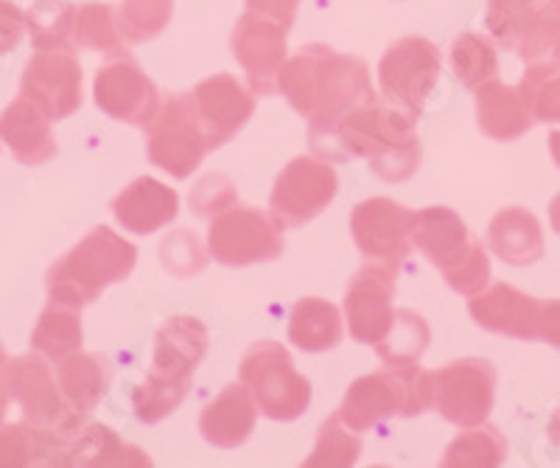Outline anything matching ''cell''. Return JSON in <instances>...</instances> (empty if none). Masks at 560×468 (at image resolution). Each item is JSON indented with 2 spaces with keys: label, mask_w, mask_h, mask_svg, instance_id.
<instances>
[{
  "label": "cell",
  "mask_w": 560,
  "mask_h": 468,
  "mask_svg": "<svg viewBox=\"0 0 560 468\" xmlns=\"http://www.w3.org/2000/svg\"><path fill=\"white\" fill-rule=\"evenodd\" d=\"M278 91L300 116L308 118L312 147L337 127L345 113L378 98L362 59L345 57L319 43L300 48L283 62L278 73Z\"/></svg>",
  "instance_id": "6da1fadb"
},
{
  "label": "cell",
  "mask_w": 560,
  "mask_h": 468,
  "mask_svg": "<svg viewBox=\"0 0 560 468\" xmlns=\"http://www.w3.org/2000/svg\"><path fill=\"white\" fill-rule=\"evenodd\" d=\"M415 124L418 121L404 116L401 109L389 104L384 107L376 98L345 113L337 127L312 149L328 163L362 157L382 180L404 183L418 172L423 157Z\"/></svg>",
  "instance_id": "7a4b0ae2"
},
{
  "label": "cell",
  "mask_w": 560,
  "mask_h": 468,
  "mask_svg": "<svg viewBox=\"0 0 560 468\" xmlns=\"http://www.w3.org/2000/svg\"><path fill=\"white\" fill-rule=\"evenodd\" d=\"M208 328L197 317H172L154 337V356L143 385L135 387L138 421L158 423L172 416L188 396L199 362L208 353Z\"/></svg>",
  "instance_id": "3957f363"
},
{
  "label": "cell",
  "mask_w": 560,
  "mask_h": 468,
  "mask_svg": "<svg viewBox=\"0 0 560 468\" xmlns=\"http://www.w3.org/2000/svg\"><path fill=\"white\" fill-rule=\"evenodd\" d=\"M138 264V247L109 227H93L82 242L51 264L45 276L54 303L82 308L96 301L109 283L127 281Z\"/></svg>",
  "instance_id": "277c9868"
},
{
  "label": "cell",
  "mask_w": 560,
  "mask_h": 468,
  "mask_svg": "<svg viewBox=\"0 0 560 468\" xmlns=\"http://www.w3.org/2000/svg\"><path fill=\"white\" fill-rule=\"evenodd\" d=\"M412 244L434 264L459 295H479L490 283V258L452 208L432 206L412 213Z\"/></svg>",
  "instance_id": "5b68a950"
},
{
  "label": "cell",
  "mask_w": 560,
  "mask_h": 468,
  "mask_svg": "<svg viewBox=\"0 0 560 468\" xmlns=\"http://www.w3.org/2000/svg\"><path fill=\"white\" fill-rule=\"evenodd\" d=\"M429 410H434V371L415 362L357 378L345 393L339 416L353 432H368L393 416L412 418Z\"/></svg>",
  "instance_id": "8992f818"
},
{
  "label": "cell",
  "mask_w": 560,
  "mask_h": 468,
  "mask_svg": "<svg viewBox=\"0 0 560 468\" xmlns=\"http://www.w3.org/2000/svg\"><path fill=\"white\" fill-rule=\"evenodd\" d=\"M238 378L255 396L258 412L272 421H294L312 405V382L298 373L292 353L275 340L255 342L244 351Z\"/></svg>",
  "instance_id": "52a82bcc"
},
{
  "label": "cell",
  "mask_w": 560,
  "mask_h": 468,
  "mask_svg": "<svg viewBox=\"0 0 560 468\" xmlns=\"http://www.w3.org/2000/svg\"><path fill=\"white\" fill-rule=\"evenodd\" d=\"M283 225L267 211L249 206H230L210 219L208 253L224 267L275 261L283 253Z\"/></svg>",
  "instance_id": "ba28073f"
},
{
  "label": "cell",
  "mask_w": 560,
  "mask_h": 468,
  "mask_svg": "<svg viewBox=\"0 0 560 468\" xmlns=\"http://www.w3.org/2000/svg\"><path fill=\"white\" fill-rule=\"evenodd\" d=\"M440 82V54L427 37H404L378 62V87L389 107L418 121Z\"/></svg>",
  "instance_id": "9c48e42d"
},
{
  "label": "cell",
  "mask_w": 560,
  "mask_h": 468,
  "mask_svg": "<svg viewBox=\"0 0 560 468\" xmlns=\"http://www.w3.org/2000/svg\"><path fill=\"white\" fill-rule=\"evenodd\" d=\"M147 152L154 166L177 180H185L197 172L208 147H205L191 93H177L160 104L158 116L147 127Z\"/></svg>",
  "instance_id": "30bf717a"
},
{
  "label": "cell",
  "mask_w": 560,
  "mask_h": 468,
  "mask_svg": "<svg viewBox=\"0 0 560 468\" xmlns=\"http://www.w3.org/2000/svg\"><path fill=\"white\" fill-rule=\"evenodd\" d=\"M497 398V367L488 360H457L434 371V410L454 426H479L488 421Z\"/></svg>",
  "instance_id": "8fae6325"
},
{
  "label": "cell",
  "mask_w": 560,
  "mask_h": 468,
  "mask_svg": "<svg viewBox=\"0 0 560 468\" xmlns=\"http://www.w3.org/2000/svg\"><path fill=\"white\" fill-rule=\"evenodd\" d=\"M337 188L339 177L331 163L319 157H294L275 180L269 213L283 227L306 225L331 206Z\"/></svg>",
  "instance_id": "7c38bea8"
},
{
  "label": "cell",
  "mask_w": 560,
  "mask_h": 468,
  "mask_svg": "<svg viewBox=\"0 0 560 468\" xmlns=\"http://www.w3.org/2000/svg\"><path fill=\"white\" fill-rule=\"evenodd\" d=\"M412 213L389 197L364 199L350 213V233L368 261L401 270L412 253Z\"/></svg>",
  "instance_id": "4fadbf2b"
},
{
  "label": "cell",
  "mask_w": 560,
  "mask_h": 468,
  "mask_svg": "<svg viewBox=\"0 0 560 468\" xmlns=\"http://www.w3.org/2000/svg\"><path fill=\"white\" fill-rule=\"evenodd\" d=\"M3 378H7L9 398L18 401L26 421L59 430V426L77 423L84 416L65 401L51 365L39 351L9 360L3 367Z\"/></svg>",
  "instance_id": "5bb4252c"
},
{
  "label": "cell",
  "mask_w": 560,
  "mask_h": 468,
  "mask_svg": "<svg viewBox=\"0 0 560 468\" xmlns=\"http://www.w3.org/2000/svg\"><path fill=\"white\" fill-rule=\"evenodd\" d=\"M20 96L37 104L51 121L82 107V65L73 51H37L26 65Z\"/></svg>",
  "instance_id": "9a60e30c"
},
{
  "label": "cell",
  "mask_w": 560,
  "mask_h": 468,
  "mask_svg": "<svg viewBox=\"0 0 560 468\" xmlns=\"http://www.w3.org/2000/svg\"><path fill=\"white\" fill-rule=\"evenodd\" d=\"M93 98H96V107L109 118L140 129L149 127V121L158 116L160 104H163L152 79L129 57H118L98 68L96 82H93Z\"/></svg>",
  "instance_id": "2e32d148"
},
{
  "label": "cell",
  "mask_w": 560,
  "mask_h": 468,
  "mask_svg": "<svg viewBox=\"0 0 560 468\" xmlns=\"http://www.w3.org/2000/svg\"><path fill=\"white\" fill-rule=\"evenodd\" d=\"M395 270L382 264H364L357 276L350 278L345 292V317L348 334L364 346H378L387 337L395 320Z\"/></svg>",
  "instance_id": "e0dca14e"
},
{
  "label": "cell",
  "mask_w": 560,
  "mask_h": 468,
  "mask_svg": "<svg viewBox=\"0 0 560 468\" xmlns=\"http://www.w3.org/2000/svg\"><path fill=\"white\" fill-rule=\"evenodd\" d=\"M287 26L264 14L247 12L233 28V57L247 71L255 96L278 93V73L287 62Z\"/></svg>",
  "instance_id": "ac0fdd59"
},
{
  "label": "cell",
  "mask_w": 560,
  "mask_h": 468,
  "mask_svg": "<svg viewBox=\"0 0 560 468\" xmlns=\"http://www.w3.org/2000/svg\"><path fill=\"white\" fill-rule=\"evenodd\" d=\"M485 23L499 46L527 62L552 59L555 37L544 0H490Z\"/></svg>",
  "instance_id": "d6986e66"
},
{
  "label": "cell",
  "mask_w": 560,
  "mask_h": 468,
  "mask_svg": "<svg viewBox=\"0 0 560 468\" xmlns=\"http://www.w3.org/2000/svg\"><path fill=\"white\" fill-rule=\"evenodd\" d=\"M191 98L208 152L224 147L249 121L255 109V98L230 73H217L199 82Z\"/></svg>",
  "instance_id": "ffe728a7"
},
{
  "label": "cell",
  "mask_w": 560,
  "mask_h": 468,
  "mask_svg": "<svg viewBox=\"0 0 560 468\" xmlns=\"http://www.w3.org/2000/svg\"><path fill=\"white\" fill-rule=\"evenodd\" d=\"M541 308L544 301L510 283H493L468 301V312L477 326L513 340H541Z\"/></svg>",
  "instance_id": "44dd1931"
},
{
  "label": "cell",
  "mask_w": 560,
  "mask_h": 468,
  "mask_svg": "<svg viewBox=\"0 0 560 468\" xmlns=\"http://www.w3.org/2000/svg\"><path fill=\"white\" fill-rule=\"evenodd\" d=\"M65 435V468H88V466H127V468H143L152 466V457L143 449L124 443L104 423L90 421L88 416L79 418L77 423L62 426Z\"/></svg>",
  "instance_id": "7402d4cb"
},
{
  "label": "cell",
  "mask_w": 560,
  "mask_h": 468,
  "mask_svg": "<svg viewBox=\"0 0 560 468\" xmlns=\"http://www.w3.org/2000/svg\"><path fill=\"white\" fill-rule=\"evenodd\" d=\"M113 213L124 231L149 236L177 219L179 197L174 188L163 186L154 177H138L113 199Z\"/></svg>",
  "instance_id": "603a6c76"
},
{
  "label": "cell",
  "mask_w": 560,
  "mask_h": 468,
  "mask_svg": "<svg viewBox=\"0 0 560 468\" xmlns=\"http://www.w3.org/2000/svg\"><path fill=\"white\" fill-rule=\"evenodd\" d=\"M0 141L12 149L14 161L23 166H43L57 157V141L51 132V118L34 102L20 96L0 116Z\"/></svg>",
  "instance_id": "cb8c5ba5"
},
{
  "label": "cell",
  "mask_w": 560,
  "mask_h": 468,
  "mask_svg": "<svg viewBox=\"0 0 560 468\" xmlns=\"http://www.w3.org/2000/svg\"><path fill=\"white\" fill-rule=\"evenodd\" d=\"M255 421H258L255 396L244 382H233L205 407L199 418V432L219 449H236L253 435Z\"/></svg>",
  "instance_id": "d4e9b609"
},
{
  "label": "cell",
  "mask_w": 560,
  "mask_h": 468,
  "mask_svg": "<svg viewBox=\"0 0 560 468\" xmlns=\"http://www.w3.org/2000/svg\"><path fill=\"white\" fill-rule=\"evenodd\" d=\"M488 247L510 267H527L544 258L541 222L527 208H504L488 225Z\"/></svg>",
  "instance_id": "484cf974"
},
{
  "label": "cell",
  "mask_w": 560,
  "mask_h": 468,
  "mask_svg": "<svg viewBox=\"0 0 560 468\" xmlns=\"http://www.w3.org/2000/svg\"><path fill=\"white\" fill-rule=\"evenodd\" d=\"M65 463V437L59 430L32 421L0 423V468L59 466Z\"/></svg>",
  "instance_id": "4316f807"
},
{
  "label": "cell",
  "mask_w": 560,
  "mask_h": 468,
  "mask_svg": "<svg viewBox=\"0 0 560 468\" xmlns=\"http://www.w3.org/2000/svg\"><path fill=\"white\" fill-rule=\"evenodd\" d=\"M477 124L493 141H516L529 132L533 116L518 96V87L490 79L477 87Z\"/></svg>",
  "instance_id": "83f0119b"
},
{
  "label": "cell",
  "mask_w": 560,
  "mask_h": 468,
  "mask_svg": "<svg viewBox=\"0 0 560 468\" xmlns=\"http://www.w3.org/2000/svg\"><path fill=\"white\" fill-rule=\"evenodd\" d=\"M113 378V362L107 353H70L68 360L57 362V382L65 401L73 410L90 412L96 410Z\"/></svg>",
  "instance_id": "f1b7e54d"
},
{
  "label": "cell",
  "mask_w": 560,
  "mask_h": 468,
  "mask_svg": "<svg viewBox=\"0 0 560 468\" xmlns=\"http://www.w3.org/2000/svg\"><path fill=\"white\" fill-rule=\"evenodd\" d=\"M342 315L331 301L303 297L289 312V340L308 353L331 351L342 342Z\"/></svg>",
  "instance_id": "f546056e"
},
{
  "label": "cell",
  "mask_w": 560,
  "mask_h": 468,
  "mask_svg": "<svg viewBox=\"0 0 560 468\" xmlns=\"http://www.w3.org/2000/svg\"><path fill=\"white\" fill-rule=\"evenodd\" d=\"M32 348L45 360L62 362L70 353L82 351V317L79 308L65 303H48L32 334Z\"/></svg>",
  "instance_id": "4dcf8cb0"
},
{
  "label": "cell",
  "mask_w": 560,
  "mask_h": 468,
  "mask_svg": "<svg viewBox=\"0 0 560 468\" xmlns=\"http://www.w3.org/2000/svg\"><path fill=\"white\" fill-rule=\"evenodd\" d=\"M73 39L79 48L107 54V57H129V43L118 28V9L113 3H84L77 9Z\"/></svg>",
  "instance_id": "1f68e13d"
},
{
  "label": "cell",
  "mask_w": 560,
  "mask_h": 468,
  "mask_svg": "<svg viewBox=\"0 0 560 468\" xmlns=\"http://www.w3.org/2000/svg\"><path fill=\"white\" fill-rule=\"evenodd\" d=\"M508 460V441L497 426L479 423V426H468L459 432L452 443H448L446 455H443V466L446 468H497Z\"/></svg>",
  "instance_id": "d6a6232c"
},
{
  "label": "cell",
  "mask_w": 560,
  "mask_h": 468,
  "mask_svg": "<svg viewBox=\"0 0 560 468\" xmlns=\"http://www.w3.org/2000/svg\"><path fill=\"white\" fill-rule=\"evenodd\" d=\"M73 23L77 9L65 0H37L26 14V28L37 51H73Z\"/></svg>",
  "instance_id": "836d02e7"
},
{
  "label": "cell",
  "mask_w": 560,
  "mask_h": 468,
  "mask_svg": "<svg viewBox=\"0 0 560 468\" xmlns=\"http://www.w3.org/2000/svg\"><path fill=\"white\" fill-rule=\"evenodd\" d=\"M429 337H432V331H429L423 317L409 312V308H395L393 328L378 342L376 351L387 365H415L429 348Z\"/></svg>",
  "instance_id": "e575fe53"
},
{
  "label": "cell",
  "mask_w": 560,
  "mask_h": 468,
  "mask_svg": "<svg viewBox=\"0 0 560 468\" xmlns=\"http://www.w3.org/2000/svg\"><path fill=\"white\" fill-rule=\"evenodd\" d=\"M448 59H452L454 77L471 91L482 87L490 79H497L499 73L497 48L482 34H463V37L454 39Z\"/></svg>",
  "instance_id": "d590c367"
},
{
  "label": "cell",
  "mask_w": 560,
  "mask_h": 468,
  "mask_svg": "<svg viewBox=\"0 0 560 468\" xmlns=\"http://www.w3.org/2000/svg\"><path fill=\"white\" fill-rule=\"evenodd\" d=\"M362 455V437L342 421L339 410L319 426L317 446L303 460L306 468H348Z\"/></svg>",
  "instance_id": "8d00e7d4"
},
{
  "label": "cell",
  "mask_w": 560,
  "mask_h": 468,
  "mask_svg": "<svg viewBox=\"0 0 560 468\" xmlns=\"http://www.w3.org/2000/svg\"><path fill=\"white\" fill-rule=\"evenodd\" d=\"M518 96L527 104L533 121H560V68L555 62H529L518 84Z\"/></svg>",
  "instance_id": "74e56055"
},
{
  "label": "cell",
  "mask_w": 560,
  "mask_h": 468,
  "mask_svg": "<svg viewBox=\"0 0 560 468\" xmlns=\"http://www.w3.org/2000/svg\"><path fill=\"white\" fill-rule=\"evenodd\" d=\"M172 20V0H124L118 7V28L129 46L158 37Z\"/></svg>",
  "instance_id": "f35d334b"
},
{
  "label": "cell",
  "mask_w": 560,
  "mask_h": 468,
  "mask_svg": "<svg viewBox=\"0 0 560 468\" xmlns=\"http://www.w3.org/2000/svg\"><path fill=\"white\" fill-rule=\"evenodd\" d=\"M160 261H163V267L172 270L174 276L185 278L202 270L205 261H208V253H205L197 233L185 231L183 227V231L163 238V244H160Z\"/></svg>",
  "instance_id": "ab89813d"
},
{
  "label": "cell",
  "mask_w": 560,
  "mask_h": 468,
  "mask_svg": "<svg viewBox=\"0 0 560 468\" xmlns=\"http://www.w3.org/2000/svg\"><path fill=\"white\" fill-rule=\"evenodd\" d=\"M188 202H191V211L197 213L199 219H213L217 213L228 211L230 206H236L238 194L228 174L213 172V174H205L202 180L194 186Z\"/></svg>",
  "instance_id": "60d3db41"
},
{
  "label": "cell",
  "mask_w": 560,
  "mask_h": 468,
  "mask_svg": "<svg viewBox=\"0 0 560 468\" xmlns=\"http://www.w3.org/2000/svg\"><path fill=\"white\" fill-rule=\"evenodd\" d=\"M23 32H26V14L9 0H0V57L18 48Z\"/></svg>",
  "instance_id": "b9f144b4"
},
{
  "label": "cell",
  "mask_w": 560,
  "mask_h": 468,
  "mask_svg": "<svg viewBox=\"0 0 560 468\" xmlns=\"http://www.w3.org/2000/svg\"><path fill=\"white\" fill-rule=\"evenodd\" d=\"M298 3L300 0H247V12L264 14L269 20H278L280 26L292 28Z\"/></svg>",
  "instance_id": "7bdbcfd3"
},
{
  "label": "cell",
  "mask_w": 560,
  "mask_h": 468,
  "mask_svg": "<svg viewBox=\"0 0 560 468\" xmlns=\"http://www.w3.org/2000/svg\"><path fill=\"white\" fill-rule=\"evenodd\" d=\"M541 340L560 351V301H544L541 308Z\"/></svg>",
  "instance_id": "ee69618b"
},
{
  "label": "cell",
  "mask_w": 560,
  "mask_h": 468,
  "mask_svg": "<svg viewBox=\"0 0 560 468\" xmlns=\"http://www.w3.org/2000/svg\"><path fill=\"white\" fill-rule=\"evenodd\" d=\"M3 367H7V362L0 365V423H3V418H7V407H9V390H7V378H3Z\"/></svg>",
  "instance_id": "f6af8a7d"
},
{
  "label": "cell",
  "mask_w": 560,
  "mask_h": 468,
  "mask_svg": "<svg viewBox=\"0 0 560 468\" xmlns=\"http://www.w3.org/2000/svg\"><path fill=\"white\" fill-rule=\"evenodd\" d=\"M549 222H552V231L560 236V194L552 199V206H549Z\"/></svg>",
  "instance_id": "bcb514c9"
},
{
  "label": "cell",
  "mask_w": 560,
  "mask_h": 468,
  "mask_svg": "<svg viewBox=\"0 0 560 468\" xmlns=\"http://www.w3.org/2000/svg\"><path fill=\"white\" fill-rule=\"evenodd\" d=\"M549 441L552 443H558L560 446V407L558 410H555V416H552V421H549Z\"/></svg>",
  "instance_id": "7dc6e473"
},
{
  "label": "cell",
  "mask_w": 560,
  "mask_h": 468,
  "mask_svg": "<svg viewBox=\"0 0 560 468\" xmlns=\"http://www.w3.org/2000/svg\"><path fill=\"white\" fill-rule=\"evenodd\" d=\"M549 152H552V161L560 168V129H555L552 136H549Z\"/></svg>",
  "instance_id": "c3c4849f"
},
{
  "label": "cell",
  "mask_w": 560,
  "mask_h": 468,
  "mask_svg": "<svg viewBox=\"0 0 560 468\" xmlns=\"http://www.w3.org/2000/svg\"><path fill=\"white\" fill-rule=\"evenodd\" d=\"M3 362H9V356H7V348H3V342H0V365H3Z\"/></svg>",
  "instance_id": "681fc988"
}]
</instances>
